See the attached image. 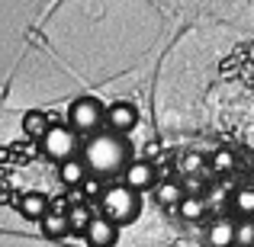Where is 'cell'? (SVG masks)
Here are the masks:
<instances>
[{"mask_svg":"<svg viewBox=\"0 0 254 247\" xmlns=\"http://www.w3.org/2000/svg\"><path fill=\"white\" fill-rule=\"evenodd\" d=\"M129 164H132L129 142L119 138V135H103V132H97V135L84 145V167H87V173H93V180L113 177V173L126 170Z\"/></svg>","mask_w":254,"mask_h":247,"instance_id":"6da1fadb","label":"cell"},{"mask_svg":"<svg viewBox=\"0 0 254 247\" xmlns=\"http://www.w3.org/2000/svg\"><path fill=\"white\" fill-rule=\"evenodd\" d=\"M138 209H142V196L138 193H132L129 186L116 183V186H106L103 193H100V215L110 218L113 225H129L138 218Z\"/></svg>","mask_w":254,"mask_h":247,"instance_id":"7a4b0ae2","label":"cell"},{"mask_svg":"<svg viewBox=\"0 0 254 247\" xmlns=\"http://www.w3.org/2000/svg\"><path fill=\"white\" fill-rule=\"evenodd\" d=\"M103 103L100 99H93V97H81V99H74L71 103V109H68V129L74 132H97L100 129V122H103Z\"/></svg>","mask_w":254,"mask_h":247,"instance_id":"3957f363","label":"cell"},{"mask_svg":"<svg viewBox=\"0 0 254 247\" xmlns=\"http://www.w3.org/2000/svg\"><path fill=\"white\" fill-rule=\"evenodd\" d=\"M42 151H45V157L64 164V161H71V157L77 154V135L68 129V125H52V129L42 135Z\"/></svg>","mask_w":254,"mask_h":247,"instance_id":"277c9868","label":"cell"},{"mask_svg":"<svg viewBox=\"0 0 254 247\" xmlns=\"http://www.w3.org/2000/svg\"><path fill=\"white\" fill-rule=\"evenodd\" d=\"M103 119L110 122V129L116 132V135H126V132H132L138 125V109L132 103H126V99H116L113 106H106Z\"/></svg>","mask_w":254,"mask_h":247,"instance_id":"5b68a950","label":"cell"},{"mask_svg":"<svg viewBox=\"0 0 254 247\" xmlns=\"http://www.w3.org/2000/svg\"><path fill=\"white\" fill-rule=\"evenodd\" d=\"M84 238H87V244H90V247H113V244H116V238H119V228L110 222V218L93 215L90 225H87V231H84Z\"/></svg>","mask_w":254,"mask_h":247,"instance_id":"8992f818","label":"cell"},{"mask_svg":"<svg viewBox=\"0 0 254 247\" xmlns=\"http://www.w3.org/2000/svg\"><path fill=\"white\" fill-rule=\"evenodd\" d=\"M123 180L132 193H142V190H148V186H155V167L148 161H132L123 170Z\"/></svg>","mask_w":254,"mask_h":247,"instance_id":"52a82bcc","label":"cell"},{"mask_svg":"<svg viewBox=\"0 0 254 247\" xmlns=\"http://www.w3.org/2000/svg\"><path fill=\"white\" fill-rule=\"evenodd\" d=\"M16 209L23 212V218H29V222H42V218L49 215V199H45L42 193H26V196L16 199Z\"/></svg>","mask_w":254,"mask_h":247,"instance_id":"ba28073f","label":"cell"},{"mask_svg":"<svg viewBox=\"0 0 254 247\" xmlns=\"http://www.w3.org/2000/svg\"><path fill=\"white\" fill-rule=\"evenodd\" d=\"M87 177H90V173H87L84 161H77V157L58 164V180H62V186H84Z\"/></svg>","mask_w":254,"mask_h":247,"instance_id":"9c48e42d","label":"cell"},{"mask_svg":"<svg viewBox=\"0 0 254 247\" xmlns=\"http://www.w3.org/2000/svg\"><path fill=\"white\" fill-rule=\"evenodd\" d=\"M39 228H42L45 238H64L68 235V215L62 209H49V215L39 222Z\"/></svg>","mask_w":254,"mask_h":247,"instance_id":"30bf717a","label":"cell"},{"mask_svg":"<svg viewBox=\"0 0 254 247\" xmlns=\"http://www.w3.org/2000/svg\"><path fill=\"white\" fill-rule=\"evenodd\" d=\"M49 129H52V122H49V116H45L42 109H29V112L23 116V132H26L29 138H39V142H42V135H45Z\"/></svg>","mask_w":254,"mask_h":247,"instance_id":"8fae6325","label":"cell"},{"mask_svg":"<svg viewBox=\"0 0 254 247\" xmlns=\"http://www.w3.org/2000/svg\"><path fill=\"white\" fill-rule=\"evenodd\" d=\"M209 244L212 247H232V244H235V225L225 222V218H222V222H216L209 228Z\"/></svg>","mask_w":254,"mask_h":247,"instance_id":"7c38bea8","label":"cell"},{"mask_svg":"<svg viewBox=\"0 0 254 247\" xmlns=\"http://www.w3.org/2000/svg\"><path fill=\"white\" fill-rule=\"evenodd\" d=\"M177 212L187 218V222H196V218H203V212H206V202H203V199H196V196H187V199H180Z\"/></svg>","mask_w":254,"mask_h":247,"instance_id":"4fadbf2b","label":"cell"},{"mask_svg":"<svg viewBox=\"0 0 254 247\" xmlns=\"http://www.w3.org/2000/svg\"><path fill=\"white\" fill-rule=\"evenodd\" d=\"M90 218H93V212L87 209V205L81 202V205H74L71 209V215H68V231H87V225H90Z\"/></svg>","mask_w":254,"mask_h":247,"instance_id":"5bb4252c","label":"cell"},{"mask_svg":"<svg viewBox=\"0 0 254 247\" xmlns=\"http://www.w3.org/2000/svg\"><path fill=\"white\" fill-rule=\"evenodd\" d=\"M155 196L161 205H180V186L174 183H155Z\"/></svg>","mask_w":254,"mask_h":247,"instance_id":"9a60e30c","label":"cell"},{"mask_svg":"<svg viewBox=\"0 0 254 247\" xmlns=\"http://www.w3.org/2000/svg\"><path fill=\"white\" fill-rule=\"evenodd\" d=\"M235 209L242 212V215H254V190L251 186H245V190L235 193Z\"/></svg>","mask_w":254,"mask_h":247,"instance_id":"2e32d148","label":"cell"},{"mask_svg":"<svg viewBox=\"0 0 254 247\" xmlns=\"http://www.w3.org/2000/svg\"><path fill=\"white\" fill-rule=\"evenodd\" d=\"M235 244H242V247H254V222H242V225H235Z\"/></svg>","mask_w":254,"mask_h":247,"instance_id":"e0dca14e","label":"cell"},{"mask_svg":"<svg viewBox=\"0 0 254 247\" xmlns=\"http://www.w3.org/2000/svg\"><path fill=\"white\" fill-rule=\"evenodd\" d=\"M232 164H235L232 151H216V154H212V167H216V170H232Z\"/></svg>","mask_w":254,"mask_h":247,"instance_id":"ac0fdd59","label":"cell"},{"mask_svg":"<svg viewBox=\"0 0 254 247\" xmlns=\"http://www.w3.org/2000/svg\"><path fill=\"white\" fill-rule=\"evenodd\" d=\"M84 193H87V196H97V193H100L97 180H87V183H84Z\"/></svg>","mask_w":254,"mask_h":247,"instance_id":"d6986e66","label":"cell"},{"mask_svg":"<svg viewBox=\"0 0 254 247\" xmlns=\"http://www.w3.org/2000/svg\"><path fill=\"white\" fill-rule=\"evenodd\" d=\"M196 167H199V161H196V157H187V161H184V170H196Z\"/></svg>","mask_w":254,"mask_h":247,"instance_id":"ffe728a7","label":"cell"}]
</instances>
